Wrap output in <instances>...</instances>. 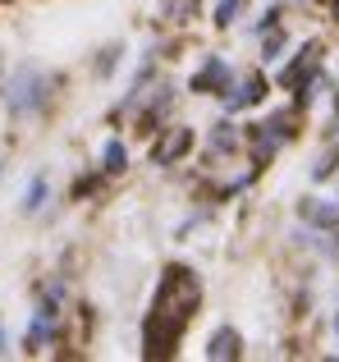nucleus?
Listing matches in <instances>:
<instances>
[{
    "label": "nucleus",
    "mask_w": 339,
    "mask_h": 362,
    "mask_svg": "<svg viewBox=\"0 0 339 362\" xmlns=\"http://www.w3.org/2000/svg\"><path fill=\"white\" fill-rule=\"evenodd\" d=\"M331 330H335V339H339V312H335V317H331Z\"/></svg>",
    "instance_id": "obj_18"
},
{
    "label": "nucleus",
    "mask_w": 339,
    "mask_h": 362,
    "mask_svg": "<svg viewBox=\"0 0 339 362\" xmlns=\"http://www.w3.org/2000/svg\"><path fill=\"white\" fill-rule=\"evenodd\" d=\"M0 170H5V165H0Z\"/></svg>",
    "instance_id": "obj_22"
},
{
    "label": "nucleus",
    "mask_w": 339,
    "mask_h": 362,
    "mask_svg": "<svg viewBox=\"0 0 339 362\" xmlns=\"http://www.w3.org/2000/svg\"><path fill=\"white\" fill-rule=\"evenodd\" d=\"M119 55H124L119 46H106V51H101V60H97V74H101V78H106V74H110V69L119 64Z\"/></svg>",
    "instance_id": "obj_17"
},
{
    "label": "nucleus",
    "mask_w": 339,
    "mask_h": 362,
    "mask_svg": "<svg viewBox=\"0 0 339 362\" xmlns=\"http://www.w3.org/2000/svg\"><path fill=\"white\" fill-rule=\"evenodd\" d=\"M51 88H55V78L51 74H42L37 64H23V69H14L9 74V83H5V106H9V115H37V110L51 101Z\"/></svg>",
    "instance_id": "obj_2"
},
{
    "label": "nucleus",
    "mask_w": 339,
    "mask_h": 362,
    "mask_svg": "<svg viewBox=\"0 0 339 362\" xmlns=\"http://www.w3.org/2000/svg\"><path fill=\"white\" fill-rule=\"evenodd\" d=\"M230 83H234V69H230V60H225V55H206V60L193 69L188 88H193L197 97H220V92L230 88Z\"/></svg>",
    "instance_id": "obj_5"
},
{
    "label": "nucleus",
    "mask_w": 339,
    "mask_h": 362,
    "mask_svg": "<svg viewBox=\"0 0 339 362\" xmlns=\"http://www.w3.org/2000/svg\"><path fill=\"white\" fill-rule=\"evenodd\" d=\"M316 69H321V42H307L303 51H294V60H289L285 69H280V88L298 92V88H303V83L312 78Z\"/></svg>",
    "instance_id": "obj_8"
},
{
    "label": "nucleus",
    "mask_w": 339,
    "mask_h": 362,
    "mask_svg": "<svg viewBox=\"0 0 339 362\" xmlns=\"http://www.w3.org/2000/svg\"><path fill=\"white\" fill-rule=\"evenodd\" d=\"M0 354H5V330H0Z\"/></svg>",
    "instance_id": "obj_20"
},
{
    "label": "nucleus",
    "mask_w": 339,
    "mask_h": 362,
    "mask_svg": "<svg viewBox=\"0 0 339 362\" xmlns=\"http://www.w3.org/2000/svg\"><path fill=\"white\" fill-rule=\"evenodd\" d=\"M248 9V0H220L215 5V28H230V23H239V14Z\"/></svg>",
    "instance_id": "obj_16"
},
{
    "label": "nucleus",
    "mask_w": 339,
    "mask_h": 362,
    "mask_svg": "<svg viewBox=\"0 0 339 362\" xmlns=\"http://www.w3.org/2000/svg\"><path fill=\"white\" fill-rule=\"evenodd\" d=\"M206 358L211 362H234V358H243V335L234 326H220L211 339H206Z\"/></svg>",
    "instance_id": "obj_10"
},
{
    "label": "nucleus",
    "mask_w": 339,
    "mask_h": 362,
    "mask_svg": "<svg viewBox=\"0 0 339 362\" xmlns=\"http://www.w3.org/2000/svg\"><path fill=\"white\" fill-rule=\"evenodd\" d=\"M193 151V129H184V124H174V129H161V138L152 142V165H179V160Z\"/></svg>",
    "instance_id": "obj_6"
},
{
    "label": "nucleus",
    "mask_w": 339,
    "mask_h": 362,
    "mask_svg": "<svg viewBox=\"0 0 339 362\" xmlns=\"http://www.w3.org/2000/svg\"><path fill=\"white\" fill-rule=\"evenodd\" d=\"M335 252H339V230H335Z\"/></svg>",
    "instance_id": "obj_21"
},
{
    "label": "nucleus",
    "mask_w": 339,
    "mask_h": 362,
    "mask_svg": "<svg viewBox=\"0 0 339 362\" xmlns=\"http://www.w3.org/2000/svg\"><path fill=\"white\" fill-rule=\"evenodd\" d=\"M124 170H129V147L119 138H110L101 147V175H124Z\"/></svg>",
    "instance_id": "obj_13"
},
{
    "label": "nucleus",
    "mask_w": 339,
    "mask_h": 362,
    "mask_svg": "<svg viewBox=\"0 0 339 362\" xmlns=\"http://www.w3.org/2000/svg\"><path fill=\"white\" fill-rule=\"evenodd\" d=\"M294 138H298V106H294V110H280V115H270L266 124H252V129L243 133V147H248V156L261 165V160L280 156V147H289Z\"/></svg>",
    "instance_id": "obj_3"
},
{
    "label": "nucleus",
    "mask_w": 339,
    "mask_h": 362,
    "mask_svg": "<svg viewBox=\"0 0 339 362\" xmlns=\"http://www.w3.org/2000/svg\"><path fill=\"white\" fill-rule=\"evenodd\" d=\"M335 170H339V147H326L321 156H316V165H312V179H316V184H326Z\"/></svg>",
    "instance_id": "obj_15"
},
{
    "label": "nucleus",
    "mask_w": 339,
    "mask_h": 362,
    "mask_svg": "<svg viewBox=\"0 0 339 362\" xmlns=\"http://www.w3.org/2000/svg\"><path fill=\"white\" fill-rule=\"evenodd\" d=\"M60 298H51V293H42V303H37L32 321H28V335H23V349L28 354H42L46 344H55L60 339Z\"/></svg>",
    "instance_id": "obj_4"
},
{
    "label": "nucleus",
    "mask_w": 339,
    "mask_h": 362,
    "mask_svg": "<svg viewBox=\"0 0 339 362\" xmlns=\"http://www.w3.org/2000/svg\"><path fill=\"white\" fill-rule=\"evenodd\" d=\"M46 202H51V184H46V175H32V184L23 188V202L18 206H23V216H37Z\"/></svg>",
    "instance_id": "obj_12"
},
{
    "label": "nucleus",
    "mask_w": 339,
    "mask_h": 362,
    "mask_svg": "<svg viewBox=\"0 0 339 362\" xmlns=\"http://www.w3.org/2000/svg\"><path fill=\"white\" fill-rule=\"evenodd\" d=\"M197 303H202V280H197L193 266H165L161 284H156V298H152V312H147V326H143L147 358L174 354L184 330L197 317Z\"/></svg>",
    "instance_id": "obj_1"
},
{
    "label": "nucleus",
    "mask_w": 339,
    "mask_h": 362,
    "mask_svg": "<svg viewBox=\"0 0 339 362\" xmlns=\"http://www.w3.org/2000/svg\"><path fill=\"white\" fill-rule=\"evenodd\" d=\"M298 221H307L312 230L331 234V230H339V202H326V197H298Z\"/></svg>",
    "instance_id": "obj_9"
},
{
    "label": "nucleus",
    "mask_w": 339,
    "mask_h": 362,
    "mask_svg": "<svg viewBox=\"0 0 339 362\" xmlns=\"http://www.w3.org/2000/svg\"><path fill=\"white\" fill-rule=\"evenodd\" d=\"M266 78H261V74H243L239 83H230V88L220 92L225 97V110H230V115H239V110H252V106H261V101H266Z\"/></svg>",
    "instance_id": "obj_7"
},
{
    "label": "nucleus",
    "mask_w": 339,
    "mask_h": 362,
    "mask_svg": "<svg viewBox=\"0 0 339 362\" xmlns=\"http://www.w3.org/2000/svg\"><path fill=\"white\" fill-rule=\"evenodd\" d=\"M335 124H339V92H335Z\"/></svg>",
    "instance_id": "obj_19"
},
{
    "label": "nucleus",
    "mask_w": 339,
    "mask_h": 362,
    "mask_svg": "<svg viewBox=\"0 0 339 362\" xmlns=\"http://www.w3.org/2000/svg\"><path fill=\"white\" fill-rule=\"evenodd\" d=\"M239 147H243V129L239 124H230V119L211 124V156H225V151H239Z\"/></svg>",
    "instance_id": "obj_11"
},
{
    "label": "nucleus",
    "mask_w": 339,
    "mask_h": 362,
    "mask_svg": "<svg viewBox=\"0 0 339 362\" xmlns=\"http://www.w3.org/2000/svg\"><path fill=\"white\" fill-rule=\"evenodd\" d=\"M289 46V33H285V23H270V28H261V60H280V51Z\"/></svg>",
    "instance_id": "obj_14"
}]
</instances>
